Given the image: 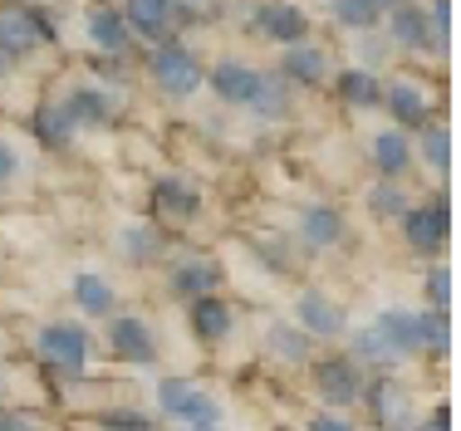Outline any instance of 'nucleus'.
Wrapping results in <instances>:
<instances>
[{
	"mask_svg": "<svg viewBox=\"0 0 461 431\" xmlns=\"http://www.w3.org/2000/svg\"><path fill=\"white\" fill-rule=\"evenodd\" d=\"M158 402H162V412H167L172 422H186V427H196V431H216V427H221V407H216V397L202 392L196 382L167 378L158 388Z\"/></svg>",
	"mask_w": 461,
	"mask_h": 431,
	"instance_id": "obj_1",
	"label": "nucleus"
},
{
	"mask_svg": "<svg viewBox=\"0 0 461 431\" xmlns=\"http://www.w3.org/2000/svg\"><path fill=\"white\" fill-rule=\"evenodd\" d=\"M152 79L167 88L172 98H186V94H196V88L206 84V74H202V59H196L186 44L167 40V44L152 49Z\"/></svg>",
	"mask_w": 461,
	"mask_h": 431,
	"instance_id": "obj_2",
	"label": "nucleus"
},
{
	"mask_svg": "<svg viewBox=\"0 0 461 431\" xmlns=\"http://www.w3.org/2000/svg\"><path fill=\"white\" fill-rule=\"evenodd\" d=\"M40 358H45L50 368L79 378L84 363H89V334H84L79 324H50L45 334H40Z\"/></svg>",
	"mask_w": 461,
	"mask_h": 431,
	"instance_id": "obj_3",
	"label": "nucleus"
},
{
	"mask_svg": "<svg viewBox=\"0 0 461 431\" xmlns=\"http://www.w3.org/2000/svg\"><path fill=\"white\" fill-rule=\"evenodd\" d=\"M123 25L128 35H142L148 44H167L177 30V0H123Z\"/></svg>",
	"mask_w": 461,
	"mask_h": 431,
	"instance_id": "obj_4",
	"label": "nucleus"
},
{
	"mask_svg": "<svg viewBox=\"0 0 461 431\" xmlns=\"http://www.w3.org/2000/svg\"><path fill=\"white\" fill-rule=\"evenodd\" d=\"M402 230H408V246L417 256H437V250H447V236H452V216H447V202L437 196L432 206H408L402 211Z\"/></svg>",
	"mask_w": 461,
	"mask_h": 431,
	"instance_id": "obj_5",
	"label": "nucleus"
},
{
	"mask_svg": "<svg viewBox=\"0 0 461 431\" xmlns=\"http://www.w3.org/2000/svg\"><path fill=\"white\" fill-rule=\"evenodd\" d=\"M250 30L280 40L290 49V44H304V35H310V15L300 5H256L250 10Z\"/></svg>",
	"mask_w": 461,
	"mask_h": 431,
	"instance_id": "obj_6",
	"label": "nucleus"
},
{
	"mask_svg": "<svg viewBox=\"0 0 461 431\" xmlns=\"http://www.w3.org/2000/svg\"><path fill=\"white\" fill-rule=\"evenodd\" d=\"M196 211H202V196L182 176H162L152 186V216H162L167 226H186V220H196Z\"/></svg>",
	"mask_w": 461,
	"mask_h": 431,
	"instance_id": "obj_7",
	"label": "nucleus"
},
{
	"mask_svg": "<svg viewBox=\"0 0 461 431\" xmlns=\"http://www.w3.org/2000/svg\"><path fill=\"white\" fill-rule=\"evenodd\" d=\"M314 382H320V392H324L329 407H348V402H358V397H364V373H358V363H348V358L320 363Z\"/></svg>",
	"mask_w": 461,
	"mask_h": 431,
	"instance_id": "obj_8",
	"label": "nucleus"
},
{
	"mask_svg": "<svg viewBox=\"0 0 461 431\" xmlns=\"http://www.w3.org/2000/svg\"><path fill=\"white\" fill-rule=\"evenodd\" d=\"M212 88H216L221 103H250L256 88H260V69H250V64H240V59H221L212 69Z\"/></svg>",
	"mask_w": 461,
	"mask_h": 431,
	"instance_id": "obj_9",
	"label": "nucleus"
},
{
	"mask_svg": "<svg viewBox=\"0 0 461 431\" xmlns=\"http://www.w3.org/2000/svg\"><path fill=\"white\" fill-rule=\"evenodd\" d=\"M108 344H113V353L128 358V363H152L158 358V338H152V328L142 324V319H113Z\"/></svg>",
	"mask_w": 461,
	"mask_h": 431,
	"instance_id": "obj_10",
	"label": "nucleus"
},
{
	"mask_svg": "<svg viewBox=\"0 0 461 431\" xmlns=\"http://www.w3.org/2000/svg\"><path fill=\"white\" fill-rule=\"evenodd\" d=\"M40 44V25H35V10L25 5H5L0 10V54H30Z\"/></svg>",
	"mask_w": 461,
	"mask_h": 431,
	"instance_id": "obj_11",
	"label": "nucleus"
},
{
	"mask_svg": "<svg viewBox=\"0 0 461 431\" xmlns=\"http://www.w3.org/2000/svg\"><path fill=\"white\" fill-rule=\"evenodd\" d=\"M300 334H314V338H339V328H344V314H339V304H329L320 290L300 294Z\"/></svg>",
	"mask_w": 461,
	"mask_h": 431,
	"instance_id": "obj_12",
	"label": "nucleus"
},
{
	"mask_svg": "<svg viewBox=\"0 0 461 431\" xmlns=\"http://www.w3.org/2000/svg\"><path fill=\"white\" fill-rule=\"evenodd\" d=\"M373 334L388 344L393 358H408V353L422 348V338H417V314H402V309H388V314H378Z\"/></svg>",
	"mask_w": 461,
	"mask_h": 431,
	"instance_id": "obj_13",
	"label": "nucleus"
},
{
	"mask_svg": "<svg viewBox=\"0 0 461 431\" xmlns=\"http://www.w3.org/2000/svg\"><path fill=\"white\" fill-rule=\"evenodd\" d=\"M383 103L393 108V118H398L402 128H422L427 123V94H422V84H412V79H393L388 88H383Z\"/></svg>",
	"mask_w": 461,
	"mask_h": 431,
	"instance_id": "obj_14",
	"label": "nucleus"
},
{
	"mask_svg": "<svg viewBox=\"0 0 461 431\" xmlns=\"http://www.w3.org/2000/svg\"><path fill=\"white\" fill-rule=\"evenodd\" d=\"M84 25H89V40L98 44V49H108V54H123L128 49V25H123V15H118L113 5H89V15H84Z\"/></svg>",
	"mask_w": 461,
	"mask_h": 431,
	"instance_id": "obj_15",
	"label": "nucleus"
},
{
	"mask_svg": "<svg viewBox=\"0 0 461 431\" xmlns=\"http://www.w3.org/2000/svg\"><path fill=\"white\" fill-rule=\"evenodd\" d=\"M388 30H393V40H398L402 49H437V35H432V25H427V10H417V5L393 10Z\"/></svg>",
	"mask_w": 461,
	"mask_h": 431,
	"instance_id": "obj_16",
	"label": "nucleus"
},
{
	"mask_svg": "<svg viewBox=\"0 0 461 431\" xmlns=\"http://www.w3.org/2000/svg\"><path fill=\"white\" fill-rule=\"evenodd\" d=\"M172 290L186 294V300H206V294L221 290V270L212 260H182L177 274H172Z\"/></svg>",
	"mask_w": 461,
	"mask_h": 431,
	"instance_id": "obj_17",
	"label": "nucleus"
},
{
	"mask_svg": "<svg viewBox=\"0 0 461 431\" xmlns=\"http://www.w3.org/2000/svg\"><path fill=\"white\" fill-rule=\"evenodd\" d=\"M368 402H373V417L383 427H408V392L398 388L393 378H378L368 388Z\"/></svg>",
	"mask_w": 461,
	"mask_h": 431,
	"instance_id": "obj_18",
	"label": "nucleus"
},
{
	"mask_svg": "<svg viewBox=\"0 0 461 431\" xmlns=\"http://www.w3.org/2000/svg\"><path fill=\"white\" fill-rule=\"evenodd\" d=\"M192 328L206 338V344H216V338H226V334H230V309L221 304V294L192 300Z\"/></svg>",
	"mask_w": 461,
	"mask_h": 431,
	"instance_id": "obj_19",
	"label": "nucleus"
},
{
	"mask_svg": "<svg viewBox=\"0 0 461 431\" xmlns=\"http://www.w3.org/2000/svg\"><path fill=\"white\" fill-rule=\"evenodd\" d=\"M285 79L294 84H320L324 79V49H314V44H290L285 49Z\"/></svg>",
	"mask_w": 461,
	"mask_h": 431,
	"instance_id": "obj_20",
	"label": "nucleus"
},
{
	"mask_svg": "<svg viewBox=\"0 0 461 431\" xmlns=\"http://www.w3.org/2000/svg\"><path fill=\"white\" fill-rule=\"evenodd\" d=\"M69 132H74V118H69V108L64 103H40L35 108V138L40 142H50V148H64L69 142Z\"/></svg>",
	"mask_w": 461,
	"mask_h": 431,
	"instance_id": "obj_21",
	"label": "nucleus"
},
{
	"mask_svg": "<svg viewBox=\"0 0 461 431\" xmlns=\"http://www.w3.org/2000/svg\"><path fill=\"white\" fill-rule=\"evenodd\" d=\"M334 88H339V98H344V103H354V108H373V103H383V84L373 79L368 69H344Z\"/></svg>",
	"mask_w": 461,
	"mask_h": 431,
	"instance_id": "obj_22",
	"label": "nucleus"
},
{
	"mask_svg": "<svg viewBox=\"0 0 461 431\" xmlns=\"http://www.w3.org/2000/svg\"><path fill=\"white\" fill-rule=\"evenodd\" d=\"M300 230L310 246H334L339 236H344V216L334 211V206H310V211L300 216Z\"/></svg>",
	"mask_w": 461,
	"mask_h": 431,
	"instance_id": "obj_23",
	"label": "nucleus"
},
{
	"mask_svg": "<svg viewBox=\"0 0 461 431\" xmlns=\"http://www.w3.org/2000/svg\"><path fill=\"white\" fill-rule=\"evenodd\" d=\"M373 162H378V172H383V176L408 172V162H412L408 138H402V132H378V138H373Z\"/></svg>",
	"mask_w": 461,
	"mask_h": 431,
	"instance_id": "obj_24",
	"label": "nucleus"
},
{
	"mask_svg": "<svg viewBox=\"0 0 461 431\" xmlns=\"http://www.w3.org/2000/svg\"><path fill=\"white\" fill-rule=\"evenodd\" d=\"M64 108H69L74 123H108L113 118V98L98 94V88H79V94L64 98Z\"/></svg>",
	"mask_w": 461,
	"mask_h": 431,
	"instance_id": "obj_25",
	"label": "nucleus"
},
{
	"mask_svg": "<svg viewBox=\"0 0 461 431\" xmlns=\"http://www.w3.org/2000/svg\"><path fill=\"white\" fill-rule=\"evenodd\" d=\"M74 300L84 314H113V290H108L104 274H79L74 280Z\"/></svg>",
	"mask_w": 461,
	"mask_h": 431,
	"instance_id": "obj_26",
	"label": "nucleus"
},
{
	"mask_svg": "<svg viewBox=\"0 0 461 431\" xmlns=\"http://www.w3.org/2000/svg\"><path fill=\"white\" fill-rule=\"evenodd\" d=\"M329 10H334V20L344 30H373L383 20V10L373 0H329Z\"/></svg>",
	"mask_w": 461,
	"mask_h": 431,
	"instance_id": "obj_27",
	"label": "nucleus"
},
{
	"mask_svg": "<svg viewBox=\"0 0 461 431\" xmlns=\"http://www.w3.org/2000/svg\"><path fill=\"white\" fill-rule=\"evenodd\" d=\"M250 108H260L266 118H285L290 113V88L280 79H270V74H260V88H256V98H250Z\"/></svg>",
	"mask_w": 461,
	"mask_h": 431,
	"instance_id": "obj_28",
	"label": "nucleus"
},
{
	"mask_svg": "<svg viewBox=\"0 0 461 431\" xmlns=\"http://www.w3.org/2000/svg\"><path fill=\"white\" fill-rule=\"evenodd\" d=\"M417 338H422V348H432L437 358H442L447 353V314H437V309L417 314Z\"/></svg>",
	"mask_w": 461,
	"mask_h": 431,
	"instance_id": "obj_29",
	"label": "nucleus"
},
{
	"mask_svg": "<svg viewBox=\"0 0 461 431\" xmlns=\"http://www.w3.org/2000/svg\"><path fill=\"white\" fill-rule=\"evenodd\" d=\"M270 348H276L280 358H290V363H300L304 353H310L304 334H300V328H290V324H276V328H270Z\"/></svg>",
	"mask_w": 461,
	"mask_h": 431,
	"instance_id": "obj_30",
	"label": "nucleus"
},
{
	"mask_svg": "<svg viewBox=\"0 0 461 431\" xmlns=\"http://www.w3.org/2000/svg\"><path fill=\"white\" fill-rule=\"evenodd\" d=\"M123 250H128V260H158V250H162V240H158V230H123Z\"/></svg>",
	"mask_w": 461,
	"mask_h": 431,
	"instance_id": "obj_31",
	"label": "nucleus"
},
{
	"mask_svg": "<svg viewBox=\"0 0 461 431\" xmlns=\"http://www.w3.org/2000/svg\"><path fill=\"white\" fill-rule=\"evenodd\" d=\"M368 206L378 216H402V211H408V196L398 192V182H378V186H373V196H368Z\"/></svg>",
	"mask_w": 461,
	"mask_h": 431,
	"instance_id": "obj_32",
	"label": "nucleus"
},
{
	"mask_svg": "<svg viewBox=\"0 0 461 431\" xmlns=\"http://www.w3.org/2000/svg\"><path fill=\"white\" fill-rule=\"evenodd\" d=\"M422 152H427V162H432L437 172H447V162H452V142H447V128H427Z\"/></svg>",
	"mask_w": 461,
	"mask_h": 431,
	"instance_id": "obj_33",
	"label": "nucleus"
},
{
	"mask_svg": "<svg viewBox=\"0 0 461 431\" xmlns=\"http://www.w3.org/2000/svg\"><path fill=\"white\" fill-rule=\"evenodd\" d=\"M427 294H432L437 314H447V304H452V274H447V265H437V270L427 274Z\"/></svg>",
	"mask_w": 461,
	"mask_h": 431,
	"instance_id": "obj_34",
	"label": "nucleus"
},
{
	"mask_svg": "<svg viewBox=\"0 0 461 431\" xmlns=\"http://www.w3.org/2000/svg\"><path fill=\"white\" fill-rule=\"evenodd\" d=\"M358 353H364V358H373V363H393L388 344H383V338L373 334V328H364V334H358Z\"/></svg>",
	"mask_w": 461,
	"mask_h": 431,
	"instance_id": "obj_35",
	"label": "nucleus"
},
{
	"mask_svg": "<svg viewBox=\"0 0 461 431\" xmlns=\"http://www.w3.org/2000/svg\"><path fill=\"white\" fill-rule=\"evenodd\" d=\"M310 431H354V427H348L344 417H314V422H310Z\"/></svg>",
	"mask_w": 461,
	"mask_h": 431,
	"instance_id": "obj_36",
	"label": "nucleus"
},
{
	"mask_svg": "<svg viewBox=\"0 0 461 431\" xmlns=\"http://www.w3.org/2000/svg\"><path fill=\"white\" fill-rule=\"evenodd\" d=\"M108 431H152V427L142 422V417H113V422H108Z\"/></svg>",
	"mask_w": 461,
	"mask_h": 431,
	"instance_id": "obj_37",
	"label": "nucleus"
},
{
	"mask_svg": "<svg viewBox=\"0 0 461 431\" xmlns=\"http://www.w3.org/2000/svg\"><path fill=\"white\" fill-rule=\"evenodd\" d=\"M5 176H15V152H10V142H0V182Z\"/></svg>",
	"mask_w": 461,
	"mask_h": 431,
	"instance_id": "obj_38",
	"label": "nucleus"
},
{
	"mask_svg": "<svg viewBox=\"0 0 461 431\" xmlns=\"http://www.w3.org/2000/svg\"><path fill=\"white\" fill-rule=\"evenodd\" d=\"M0 431H35L25 422V417H15V412H0Z\"/></svg>",
	"mask_w": 461,
	"mask_h": 431,
	"instance_id": "obj_39",
	"label": "nucleus"
},
{
	"mask_svg": "<svg viewBox=\"0 0 461 431\" xmlns=\"http://www.w3.org/2000/svg\"><path fill=\"white\" fill-rule=\"evenodd\" d=\"M378 10H398V5H408V0H373Z\"/></svg>",
	"mask_w": 461,
	"mask_h": 431,
	"instance_id": "obj_40",
	"label": "nucleus"
},
{
	"mask_svg": "<svg viewBox=\"0 0 461 431\" xmlns=\"http://www.w3.org/2000/svg\"><path fill=\"white\" fill-rule=\"evenodd\" d=\"M412 431H447V427H432V422H422V427H412Z\"/></svg>",
	"mask_w": 461,
	"mask_h": 431,
	"instance_id": "obj_41",
	"label": "nucleus"
},
{
	"mask_svg": "<svg viewBox=\"0 0 461 431\" xmlns=\"http://www.w3.org/2000/svg\"><path fill=\"white\" fill-rule=\"evenodd\" d=\"M5 69H10V59H5V54H0V74H5Z\"/></svg>",
	"mask_w": 461,
	"mask_h": 431,
	"instance_id": "obj_42",
	"label": "nucleus"
}]
</instances>
